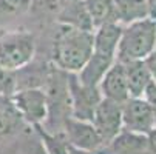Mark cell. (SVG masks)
Instances as JSON below:
<instances>
[{
  "mask_svg": "<svg viewBox=\"0 0 156 154\" xmlns=\"http://www.w3.org/2000/svg\"><path fill=\"white\" fill-rule=\"evenodd\" d=\"M93 33L63 25L53 45V62L65 73H79L93 53Z\"/></svg>",
  "mask_w": 156,
  "mask_h": 154,
  "instance_id": "obj_1",
  "label": "cell"
},
{
  "mask_svg": "<svg viewBox=\"0 0 156 154\" xmlns=\"http://www.w3.org/2000/svg\"><path fill=\"white\" fill-rule=\"evenodd\" d=\"M156 48V20L151 17L128 23L121 34L116 60L122 63L144 60Z\"/></svg>",
  "mask_w": 156,
  "mask_h": 154,
  "instance_id": "obj_2",
  "label": "cell"
},
{
  "mask_svg": "<svg viewBox=\"0 0 156 154\" xmlns=\"http://www.w3.org/2000/svg\"><path fill=\"white\" fill-rule=\"evenodd\" d=\"M36 39L27 31H8L0 36V68L20 71L33 62Z\"/></svg>",
  "mask_w": 156,
  "mask_h": 154,
  "instance_id": "obj_3",
  "label": "cell"
},
{
  "mask_svg": "<svg viewBox=\"0 0 156 154\" xmlns=\"http://www.w3.org/2000/svg\"><path fill=\"white\" fill-rule=\"evenodd\" d=\"M25 122L30 125H43L48 117V99L47 93L40 86L17 90L8 97Z\"/></svg>",
  "mask_w": 156,
  "mask_h": 154,
  "instance_id": "obj_4",
  "label": "cell"
},
{
  "mask_svg": "<svg viewBox=\"0 0 156 154\" xmlns=\"http://www.w3.org/2000/svg\"><path fill=\"white\" fill-rule=\"evenodd\" d=\"M66 82H68V91L71 100V116L80 120L91 122L94 109L102 99L99 86L90 88L82 85L76 73H66Z\"/></svg>",
  "mask_w": 156,
  "mask_h": 154,
  "instance_id": "obj_5",
  "label": "cell"
},
{
  "mask_svg": "<svg viewBox=\"0 0 156 154\" xmlns=\"http://www.w3.org/2000/svg\"><path fill=\"white\" fill-rule=\"evenodd\" d=\"M91 123L96 128L98 134L101 136L104 145H108L124 129V126H122V103L102 97L94 109Z\"/></svg>",
  "mask_w": 156,
  "mask_h": 154,
  "instance_id": "obj_6",
  "label": "cell"
},
{
  "mask_svg": "<svg viewBox=\"0 0 156 154\" xmlns=\"http://www.w3.org/2000/svg\"><path fill=\"white\" fill-rule=\"evenodd\" d=\"M122 126L138 134H148L156 128L154 111L144 97H128L122 103Z\"/></svg>",
  "mask_w": 156,
  "mask_h": 154,
  "instance_id": "obj_7",
  "label": "cell"
},
{
  "mask_svg": "<svg viewBox=\"0 0 156 154\" xmlns=\"http://www.w3.org/2000/svg\"><path fill=\"white\" fill-rule=\"evenodd\" d=\"M63 134L70 146L80 151H99L104 146L101 136L91 122L80 120L73 116L66 117L63 122Z\"/></svg>",
  "mask_w": 156,
  "mask_h": 154,
  "instance_id": "obj_8",
  "label": "cell"
},
{
  "mask_svg": "<svg viewBox=\"0 0 156 154\" xmlns=\"http://www.w3.org/2000/svg\"><path fill=\"white\" fill-rule=\"evenodd\" d=\"M99 91L102 97L118 102V103H124L130 97L125 63L115 60V63L108 68L102 80L99 82Z\"/></svg>",
  "mask_w": 156,
  "mask_h": 154,
  "instance_id": "obj_9",
  "label": "cell"
},
{
  "mask_svg": "<svg viewBox=\"0 0 156 154\" xmlns=\"http://www.w3.org/2000/svg\"><path fill=\"white\" fill-rule=\"evenodd\" d=\"M124 26L118 22H108L98 26L93 33V53L116 60V51Z\"/></svg>",
  "mask_w": 156,
  "mask_h": 154,
  "instance_id": "obj_10",
  "label": "cell"
},
{
  "mask_svg": "<svg viewBox=\"0 0 156 154\" xmlns=\"http://www.w3.org/2000/svg\"><path fill=\"white\" fill-rule=\"evenodd\" d=\"M113 63H115V59L104 57V56H99L96 53H91L90 59H88L87 63L83 65V68L79 73H76L77 74V79L85 86L98 88L99 86V82L104 77V74L108 71V68Z\"/></svg>",
  "mask_w": 156,
  "mask_h": 154,
  "instance_id": "obj_11",
  "label": "cell"
},
{
  "mask_svg": "<svg viewBox=\"0 0 156 154\" xmlns=\"http://www.w3.org/2000/svg\"><path fill=\"white\" fill-rule=\"evenodd\" d=\"M108 148L113 154H142L148 148V137L145 134L131 133L122 129L121 133L108 143Z\"/></svg>",
  "mask_w": 156,
  "mask_h": 154,
  "instance_id": "obj_12",
  "label": "cell"
},
{
  "mask_svg": "<svg viewBox=\"0 0 156 154\" xmlns=\"http://www.w3.org/2000/svg\"><path fill=\"white\" fill-rule=\"evenodd\" d=\"M127 70V82L130 97H142L145 88L153 82L150 71L144 60H135L125 63Z\"/></svg>",
  "mask_w": 156,
  "mask_h": 154,
  "instance_id": "obj_13",
  "label": "cell"
},
{
  "mask_svg": "<svg viewBox=\"0 0 156 154\" xmlns=\"http://www.w3.org/2000/svg\"><path fill=\"white\" fill-rule=\"evenodd\" d=\"M116 20L121 23H133L148 17L147 0H115Z\"/></svg>",
  "mask_w": 156,
  "mask_h": 154,
  "instance_id": "obj_14",
  "label": "cell"
},
{
  "mask_svg": "<svg viewBox=\"0 0 156 154\" xmlns=\"http://www.w3.org/2000/svg\"><path fill=\"white\" fill-rule=\"evenodd\" d=\"M23 117L11 103V100L0 97V139L16 134L23 125Z\"/></svg>",
  "mask_w": 156,
  "mask_h": 154,
  "instance_id": "obj_15",
  "label": "cell"
},
{
  "mask_svg": "<svg viewBox=\"0 0 156 154\" xmlns=\"http://www.w3.org/2000/svg\"><path fill=\"white\" fill-rule=\"evenodd\" d=\"M94 29L108 22H118L115 11V0H83Z\"/></svg>",
  "mask_w": 156,
  "mask_h": 154,
  "instance_id": "obj_16",
  "label": "cell"
},
{
  "mask_svg": "<svg viewBox=\"0 0 156 154\" xmlns=\"http://www.w3.org/2000/svg\"><path fill=\"white\" fill-rule=\"evenodd\" d=\"M34 128L48 154H68L70 152V145L66 142L63 131H60V133H50L42 125H36Z\"/></svg>",
  "mask_w": 156,
  "mask_h": 154,
  "instance_id": "obj_17",
  "label": "cell"
},
{
  "mask_svg": "<svg viewBox=\"0 0 156 154\" xmlns=\"http://www.w3.org/2000/svg\"><path fill=\"white\" fill-rule=\"evenodd\" d=\"M33 0H0V19H12L30 11Z\"/></svg>",
  "mask_w": 156,
  "mask_h": 154,
  "instance_id": "obj_18",
  "label": "cell"
},
{
  "mask_svg": "<svg viewBox=\"0 0 156 154\" xmlns=\"http://www.w3.org/2000/svg\"><path fill=\"white\" fill-rule=\"evenodd\" d=\"M142 97L148 102V105L151 106V109L154 111V117H156V82H151V83L145 88Z\"/></svg>",
  "mask_w": 156,
  "mask_h": 154,
  "instance_id": "obj_19",
  "label": "cell"
},
{
  "mask_svg": "<svg viewBox=\"0 0 156 154\" xmlns=\"http://www.w3.org/2000/svg\"><path fill=\"white\" fill-rule=\"evenodd\" d=\"M144 62H145L147 68H148V71H150V76H151L153 82H156V48H154V51H153L147 59H144Z\"/></svg>",
  "mask_w": 156,
  "mask_h": 154,
  "instance_id": "obj_20",
  "label": "cell"
},
{
  "mask_svg": "<svg viewBox=\"0 0 156 154\" xmlns=\"http://www.w3.org/2000/svg\"><path fill=\"white\" fill-rule=\"evenodd\" d=\"M147 137H148V148L153 152H156V128H153L150 131V133L147 134Z\"/></svg>",
  "mask_w": 156,
  "mask_h": 154,
  "instance_id": "obj_21",
  "label": "cell"
},
{
  "mask_svg": "<svg viewBox=\"0 0 156 154\" xmlns=\"http://www.w3.org/2000/svg\"><path fill=\"white\" fill-rule=\"evenodd\" d=\"M28 154H48V152H47L45 146L42 145V142H37L36 145L31 146V149L28 151Z\"/></svg>",
  "mask_w": 156,
  "mask_h": 154,
  "instance_id": "obj_22",
  "label": "cell"
},
{
  "mask_svg": "<svg viewBox=\"0 0 156 154\" xmlns=\"http://www.w3.org/2000/svg\"><path fill=\"white\" fill-rule=\"evenodd\" d=\"M147 6H148V17L156 20V0H147Z\"/></svg>",
  "mask_w": 156,
  "mask_h": 154,
  "instance_id": "obj_23",
  "label": "cell"
},
{
  "mask_svg": "<svg viewBox=\"0 0 156 154\" xmlns=\"http://www.w3.org/2000/svg\"><path fill=\"white\" fill-rule=\"evenodd\" d=\"M68 154H98V151H80V149H76V148L70 146V152Z\"/></svg>",
  "mask_w": 156,
  "mask_h": 154,
  "instance_id": "obj_24",
  "label": "cell"
}]
</instances>
